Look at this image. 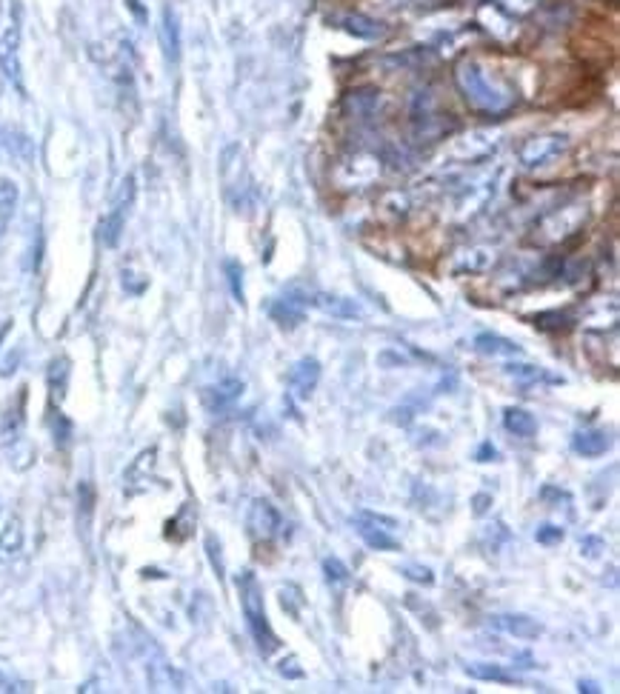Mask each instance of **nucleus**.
I'll return each mask as SVG.
<instances>
[{"label": "nucleus", "mask_w": 620, "mask_h": 694, "mask_svg": "<svg viewBox=\"0 0 620 694\" xmlns=\"http://www.w3.org/2000/svg\"><path fill=\"white\" fill-rule=\"evenodd\" d=\"M240 392H244V384H240V380H235V377L220 380V384H215V386H209V389L203 392V403H206V409H209L212 414L227 412L240 397Z\"/></svg>", "instance_id": "1a4fd4ad"}, {"label": "nucleus", "mask_w": 620, "mask_h": 694, "mask_svg": "<svg viewBox=\"0 0 620 694\" xmlns=\"http://www.w3.org/2000/svg\"><path fill=\"white\" fill-rule=\"evenodd\" d=\"M609 446H612L609 435H606V431H597V429L580 431V435L572 438V449H575L578 455H583V458H600V455H606Z\"/></svg>", "instance_id": "4468645a"}, {"label": "nucleus", "mask_w": 620, "mask_h": 694, "mask_svg": "<svg viewBox=\"0 0 620 694\" xmlns=\"http://www.w3.org/2000/svg\"><path fill=\"white\" fill-rule=\"evenodd\" d=\"M504 426L514 438H532L538 431V421L532 418L526 409H514V406H509L504 412Z\"/></svg>", "instance_id": "f3484780"}, {"label": "nucleus", "mask_w": 620, "mask_h": 694, "mask_svg": "<svg viewBox=\"0 0 620 694\" xmlns=\"http://www.w3.org/2000/svg\"><path fill=\"white\" fill-rule=\"evenodd\" d=\"M51 431H55V443L60 449H66L69 440H72V423H69L60 412H51Z\"/></svg>", "instance_id": "cd10ccee"}, {"label": "nucleus", "mask_w": 620, "mask_h": 694, "mask_svg": "<svg viewBox=\"0 0 620 694\" xmlns=\"http://www.w3.org/2000/svg\"><path fill=\"white\" fill-rule=\"evenodd\" d=\"M161 46H163L166 60L178 63V58H180V21H178V12L171 6H163V14H161Z\"/></svg>", "instance_id": "9d476101"}, {"label": "nucleus", "mask_w": 620, "mask_h": 694, "mask_svg": "<svg viewBox=\"0 0 620 694\" xmlns=\"http://www.w3.org/2000/svg\"><path fill=\"white\" fill-rule=\"evenodd\" d=\"M475 349L480 355H489V357H518L521 355V346L509 340V338H501V335H492V332H484L475 338Z\"/></svg>", "instance_id": "ddd939ff"}, {"label": "nucleus", "mask_w": 620, "mask_h": 694, "mask_svg": "<svg viewBox=\"0 0 620 694\" xmlns=\"http://www.w3.org/2000/svg\"><path fill=\"white\" fill-rule=\"evenodd\" d=\"M152 468H154V449H146L143 455H137L134 458V463L126 468V486H129V492L134 489V483L137 480H146L149 475H152Z\"/></svg>", "instance_id": "b1692460"}, {"label": "nucleus", "mask_w": 620, "mask_h": 694, "mask_svg": "<svg viewBox=\"0 0 620 694\" xmlns=\"http://www.w3.org/2000/svg\"><path fill=\"white\" fill-rule=\"evenodd\" d=\"M340 23H343V29H347L349 34H355V38H364V41H375V38H381V34H384L381 23L372 21V17H366V14H347Z\"/></svg>", "instance_id": "aec40b11"}, {"label": "nucleus", "mask_w": 620, "mask_h": 694, "mask_svg": "<svg viewBox=\"0 0 620 694\" xmlns=\"http://www.w3.org/2000/svg\"><path fill=\"white\" fill-rule=\"evenodd\" d=\"M401 571H403V575H406L409 580H415V583H423V586H432V583H435L432 569H426V566H418V563H406Z\"/></svg>", "instance_id": "7c9ffc66"}, {"label": "nucleus", "mask_w": 620, "mask_h": 694, "mask_svg": "<svg viewBox=\"0 0 620 694\" xmlns=\"http://www.w3.org/2000/svg\"><path fill=\"white\" fill-rule=\"evenodd\" d=\"M17 49H21V9L14 6V17L12 23L0 34V69L4 75L12 80V86L17 92H23V80H21V58H17Z\"/></svg>", "instance_id": "7ed1b4c3"}, {"label": "nucleus", "mask_w": 620, "mask_h": 694, "mask_svg": "<svg viewBox=\"0 0 620 694\" xmlns=\"http://www.w3.org/2000/svg\"><path fill=\"white\" fill-rule=\"evenodd\" d=\"M535 537H538V543L552 546V543H560V541H563V529H560V526H552V523H546V526L538 529Z\"/></svg>", "instance_id": "2f4dec72"}, {"label": "nucleus", "mask_w": 620, "mask_h": 694, "mask_svg": "<svg viewBox=\"0 0 620 694\" xmlns=\"http://www.w3.org/2000/svg\"><path fill=\"white\" fill-rule=\"evenodd\" d=\"M320 380V363L315 357H301L286 375V386L295 401H309V394L318 389Z\"/></svg>", "instance_id": "423d86ee"}, {"label": "nucleus", "mask_w": 620, "mask_h": 694, "mask_svg": "<svg viewBox=\"0 0 620 694\" xmlns=\"http://www.w3.org/2000/svg\"><path fill=\"white\" fill-rule=\"evenodd\" d=\"M352 520H360V523H372V526H381V529H386V532H394V529H398V520H394V517L377 514V512H369V509L357 512Z\"/></svg>", "instance_id": "c85d7f7f"}, {"label": "nucleus", "mask_w": 620, "mask_h": 694, "mask_svg": "<svg viewBox=\"0 0 620 694\" xmlns=\"http://www.w3.org/2000/svg\"><path fill=\"white\" fill-rule=\"evenodd\" d=\"M92 509H95V492H92V486L83 480V483L78 486V512H80V523H83V526L89 523Z\"/></svg>", "instance_id": "a878e982"}, {"label": "nucleus", "mask_w": 620, "mask_h": 694, "mask_svg": "<svg viewBox=\"0 0 620 694\" xmlns=\"http://www.w3.org/2000/svg\"><path fill=\"white\" fill-rule=\"evenodd\" d=\"M206 554H209V560H212V569H215V575L217 578H223V571H227V566H223V554H220V541L215 534H209L206 537Z\"/></svg>", "instance_id": "c756f323"}, {"label": "nucleus", "mask_w": 620, "mask_h": 694, "mask_svg": "<svg viewBox=\"0 0 620 694\" xmlns=\"http://www.w3.org/2000/svg\"><path fill=\"white\" fill-rule=\"evenodd\" d=\"M237 595H240V606H244V617H246V626L254 637L257 649L264 654H272L278 649V637H274L272 626H269V617H266V606H264V588L257 583L254 571H244L237 578Z\"/></svg>", "instance_id": "f03ea898"}, {"label": "nucleus", "mask_w": 620, "mask_h": 694, "mask_svg": "<svg viewBox=\"0 0 620 694\" xmlns=\"http://www.w3.org/2000/svg\"><path fill=\"white\" fill-rule=\"evenodd\" d=\"M566 152V137L563 134H538L529 137V141L521 146V163L526 169H538L552 163L555 158Z\"/></svg>", "instance_id": "20e7f679"}, {"label": "nucleus", "mask_w": 620, "mask_h": 694, "mask_svg": "<svg viewBox=\"0 0 620 694\" xmlns=\"http://www.w3.org/2000/svg\"><path fill=\"white\" fill-rule=\"evenodd\" d=\"M323 575H326V580H329L332 586L349 583V569L343 566V560H338V558H326L323 560Z\"/></svg>", "instance_id": "bb28decb"}, {"label": "nucleus", "mask_w": 620, "mask_h": 694, "mask_svg": "<svg viewBox=\"0 0 620 694\" xmlns=\"http://www.w3.org/2000/svg\"><path fill=\"white\" fill-rule=\"evenodd\" d=\"M46 384H49L51 397H55V401L60 403L63 394H66V386H69V360H66V357H58V360L49 363Z\"/></svg>", "instance_id": "412c9836"}, {"label": "nucleus", "mask_w": 620, "mask_h": 694, "mask_svg": "<svg viewBox=\"0 0 620 694\" xmlns=\"http://www.w3.org/2000/svg\"><path fill=\"white\" fill-rule=\"evenodd\" d=\"M126 6H129V12L137 17V21L146 23V6H143V0H126Z\"/></svg>", "instance_id": "473e14b6"}, {"label": "nucleus", "mask_w": 620, "mask_h": 694, "mask_svg": "<svg viewBox=\"0 0 620 694\" xmlns=\"http://www.w3.org/2000/svg\"><path fill=\"white\" fill-rule=\"evenodd\" d=\"M467 674L475 680H486V683H506V686L518 683V674L506 671L504 666H497V663H469Z\"/></svg>", "instance_id": "a211bd4d"}, {"label": "nucleus", "mask_w": 620, "mask_h": 694, "mask_svg": "<svg viewBox=\"0 0 620 694\" xmlns=\"http://www.w3.org/2000/svg\"><path fill=\"white\" fill-rule=\"evenodd\" d=\"M489 623L497 632L518 637V640H538L543 634V626L529 615H492Z\"/></svg>", "instance_id": "6e6552de"}, {"label": "nucleus", "mask_w": 620, "mask_h": 694, "mask_svg": "<svg viewBox=\"0 0 620 694\" xmlns=\"http://www.w3.org/2000/svg\"><path fill=\"white\" fill-rule=\"evenodd\" d=\"M0 686H9V683L4 680V674H0Z\"/></svg>", "instance_id": "e433bc0d"}, {"label": "nucleus", "mask_w": 620, "mask_h": 694, "mask_svg": "<svg viewBox=\"0 0 620 694\" xmlns=\"http://www.w3.org/2000/svg\"><path fill=\"white\" fill-rule=\"evenodd\" d=\"M455 80H458V86H460L463 97L469 100V106H475L477 112L501 115V112H506L512 103H514V95L506 89V86L492 83V80L486 78L484 69H480L477 63H472V60L458 63Z\"/></svg>", "instance_id": "f257e3e1"}, {"label": "nucleus", "mask_w": 620, "mask_h": 694, "mask_svg": "<svg viewBox=\"0 0 620 694\" xmlns=\"http://www.w3.org/2000/svg\"><path fill=\"white\" fill-rule=\"evenodd\" d=\"M506 375L518 380V384H563L560 377H552L546 369L529 366V363H512V366H506Z\"/></svg>", "instance_id": "6ab92c4d"}, {"label": "nucleus", "mask_w": 620, "mask_h": 694, "mask_svg": "<svg viewBox=\"0 0 620 694\" xmlns=\"http://www.w3.org/2000/svg\"><path fill=\"white\" fill-rule=\"evenodd\" d=\"M495 260V254L489 249H472V252H463L458 254V264H455V274H475V272H484L489 264Z\"/></svg>", "instance_id": "5701e85b"}, {"label": "nucleus", "mask_w": 620, "mask_h": 694, "mask_svg": "<svg viewBox=\"0 0 620 694\" xmlns=\"http://www.w3.org/2000/svg\"><path fill=\"white\" fill-rule=\"evenodd\" d=\"M580 691H597L595 683H580Z\"/></svg>", "instance_id": "c9c22d12"}, {"label": "nucleus", "mask_w": 620, "mask_h": 694, "mask_svg": "<svg viewBox=\"0 0 620 694\" xmlns=\"http://www.w3.org/2000/svg\"><path fill=\"white\" fill-rule=\"evenodd\" d=\"M223 269H227V277H229V289H232V298L237 301V303H244V266L237 264V260H227L223 264Z\"/></svg>", "instance_id": "393cba45"}, {"label": "nucleus", "mask_w": 620, "mask_h": 694, "mask_svg": "<svg viewBox=\"0 0 620 694\" xmlns=\"http://www.w3.org/2000/svg\"><path fill=\"white\" fill-rule=\"evenodd\" d=\"M309 303H312V301H309V294L289 291V294H283V298H278V301L272 303L269 315H272L274 323H281L286 328H295L298 323H303Z\"/></svg>", "instance_id": "0eeeda50"}, {"label": "nucleus", "mask_w": 620, "mask_h": 694, "mask_svg": "<svg viewBox=\"0 0 620 694\" xmlns=\"http://www.w3.org/2000/svg\"><path fill=\"white\" fill-rule=\"evenodd\" d=\"M17 200H21L17 183L9 180V178H0V235L9 229V223L17 212Z\"/></svg>", "instance_id": "dca6fc26"}, {"label": "nucleus", "mask_w": 620, "mask_h": 694, "mask_svg": "<svg viewBox=\"0 0 620 694\" xmlns=\"http://www.w3.org/2000/svg\"><path fill=\"white\" fill-rule=\"evenodd\" d=\"M23 551V523L21 517H9L0 529V563H12Z\"/></svg>", "instance_id": "9b49d317"}, {"label": "nucleus", "mask_w": 620, "mask_h": 694, "mask_svg": "<svg viewBox=\"0 0 620 694\" xmlns=\"http://www.w3.org/2000/svg\"><path fill=\"white\" fill-rule=\"evenodd\" d=\"M352 523H355L357 534L364 537V543L369 549H375V551H398L401 549V543L394 541L392 532H386L381 526H372V523H360V520H352Z\"/></svg>", "instance_id": "2eb2a0df"}, {"label": "nucleus", "mask_w": 620, "mask_h": 694, "mask_svg": "<svg viewBox=\"0 0 620 694\" xmlns=\"http://www.w3.org/2000/svg\"><path fill=\"white\" fill-rule=\"evenodd\" d=\"M489 503H492L489 495H477V497H475V514H484V512L489 509Z\"/></svg>", "instance_id": "f704fd0d"}, {"label": "nucleus", "mask_w": 620, "mask_h": 694, "mask_svg": "<svg viewBox=\"0 0 620 694\" xmlns=\"http://www.w3.org/2000/svg\"><path fill=\"white\" fill-rule=\"evenodd\" d=\"M312 303H315L320 311H326V315L340 318V320H355V318L364 315V311H360V306H357L355 301H349V298H338V294H326V291L315 294Z\"/></svg>", "instance_id": "f8f14e48"}, {"label": "nucleus", "mask_w": 620, "mask_h": 694, "mask_svg": "<svg viewBox=\"0 0 620 694\" xmlns=\"http://www.w3.org/2000/svg\"><path fill=\"white\" fill-rule=\"evenodd\" d=\"M126 215L124 209H117V206H112V212L100 220V240L103 246H117L120 240V232H124V223H126Z\"/></svg>", "instance_id": "4be33fe9"}, {"label": "nucleus", "mask_w": 620, "mask_h": 694, "mask_svg": "<svg viewBox=\"0 0 620 694\" xmlns=\"http://www.w3.org/2000/svg\"><path fill=\"white\" fill-rule=\"evenodd\" d=\"M281 529H283L281 512L274 509L269 500L257 497L252 503V509H249V532H252V537H254V541H272V537L281 534Z\"/></svg>", "instance_id": "39448f33"}, {"label": "nucleus", "mask_w": 620, "mask_h": 694, "mask_svg": "<svg viewBox=\"0 0 620 694\" xmlns=\"http://www.w3.org/2000/svg\"><path fill=\"white\" fill-rule=\"evenodd\" d=\"M489 458H495V446L484 443V446L477 449V463H489Z\"/></svg>", "instance_id": "72a5a7b5"}]
</instances>
